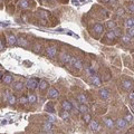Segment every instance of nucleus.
Returning a JSON list of instances; mask_svg holds the SVG:
<instances>
[{"instance_id":"nucleus-1","label":"nucleus","mask_w":134,"mask_h":134,"mask_svg":"<svg viewBox=\"0 0 134 134\" xmlns=\"http://www.w3.org/2000/svg\"><path fill=\"white\" fill-rule=\"evenodd\" d=\"M38 84H39V82L37 80H28L26 85H27V87L29 90H35V88L38 87Z\"/></svg>"},{"instance_id":"nucleus-22","label":"nucleus","mask_w":134,"mask_h":134,"mask_svg":"<svg viewBox=\"0 0 134 134\" xmlns=\"http://www.w3.org/2000/svg\"><path fill=\"white\" fill-rule=\"evenodd\" d=\"M105 37H106L107 39H111V40H114L116 38L115 35H114V32H113V30H110V32H107L106 35H105Z\"/></svg>"},{"instance_id":"nucleus-23","label":"nucleus","mask_w":134,"mask_h":134,"mask_svg":"<svg viewBox=\"0 0 134 134\" xmlns=\"http://www.w3.org/2000/svg\"><path fill=\"white\" fill-rule=\"evenodd\" d=\"M17 44H18L19 46H26V45H27V40H26L25 38L20 37L17 39Z\"/></svg>"},{"instance_id":"nucleus-11","label":"nucleus","mask_w":134,"mask_h":134,"mask_svg":"<svg viewBox=\"0 0 134 134\" xmlns=\"http://www.w3.org/2000/svg\"><path fill=\"white\" fill-rule=\"evenodd\" d=\"M2 80L6 84H11L12 83V75L11 74H4V77H2Z\"/></svg>"},{"instance_id":"nucleus-37","label":"nucleus","mask_w":134,"mask_h":134,"mask_svg":"<svg viewBox=\"0 0 134 134\" xmlns=\"http://www.w3.org/2000/svg\"><path fill=\"white\" fill-rule=\"evenodd\" d=\"M124 14H125V10H124L123 8H117V15L123 16Z\"/></svg>"},{"instance_id":"nucleus-19","label":"nucleus","mask_w":134,"mask_h":134,"mask_svg":"<svg viewBox=\"0 0 134 134\" xmlns=\"http://www.w3.org/2000/svg\"><path fill=\"white\" fill-rule=\"evenodd\" d=\"M27 97H28V103H32V104H34V103L37 102V96H36L35 94H29Z\"/></svg>"},{"instance_id":"nucleus-33","label":"nucleus","mask_w":134,"mask_h":134,"mask_svg":"<svg viewBox=\"0 0 134 134\" xmlns=\"http://www.w3.org/2000/svg\"><path fill=\"white\" fill-rule=\"evenodd\" d=\"M20 7L21 8H28L29 7V2L27 0H21L20 1Z\"/></svg>"},{"instance_id":"nucleus-28","label":"nucleus","mask_w":134,"mask_h":134,"mask_svg":"<svg viewBox=\"0 0 134 134\" xmlns=\"http://www.w3.org/2000/svg\"><path fill=\"white\" fill-rule=\"evenodd\" d=\"M73 66L75 67V68H77V69H82V68H83V63L80 60V59H77V60L75 62V64H74Z\"/></svg>"},{"instance_id":"nucleus-30","label":"nucleus","mask_w":134,"mask_h":134,"mask_svg":"<svg viewBox=\"0 0 134 134\" xmlns=\"http://www.w3.org/2000/svg\"><path fill=\"white\" fill-rule=\"evenodd\" d=\"M83 120H84V121H85L86 122V123H90V121H92V116H90V114H88V113H86V114H83Z\"/></svg>"},{"instance_id":"nucleus-44","label":"nucleus","mask_w":134,"mask_h":134,"mask_svg":"<svg viewBox=\"0 0 134 134\" xmlns=\"http://www.w3.org/2000/svg\"><path fill=\"white\" fill-rule=\"evenodd\" d=\"M45 134H54V133H52V131H47V132H46V133H45Z\"/></svg>"},{"instance_id":"nucleus-7","label":"nucleus","mask_w":134,"mask_h":134,"mask_svg":"<svg viewBox=\"0 0 134 134\" xmlns=\"http://www.w3.org/2000/svg\"><path fill=\"white\" fill-rule=\"evenodd\" d=\"M104 123H105V125H106L107 128H113L114 125H115L114 121L112 118H110V117H106V118H104Z\"/></svg>"},{"instance_id":"nucleus-29","label":"nucleus","mask_w":134,"mask_h":134,"mask_svg":"<svg viewBox=\"0 0 134 134\" xmlns=\"http://www.w3.org/2000/svg\"><path fill=\"white\" fill-rule=\"evenodd\" d=\"M121 39H122V42H123L124 44H128V42H131V37H128V35H124V36H122V37H121Z\"/></svg>"},{"instance_id":"nucleus-4","label":"nucleus","mask_w":134,"mask_h":134,"mask_svg":"<svg viewBox=\"0 0 134 134\" xmlns=\"http://www.w3.org/2000/svg\"><path fill=\"white\" fill-rule=\"evenodd\" d=\"M126 125H128V122L125 121V118H118L116 121V126L118 128H124Z\"/></svg>"},{"instance_id":"nucleus-41","label":"nucleus","mask_w":134,"mask_h":134,"mask_svg":"<svg viewBox=\"0 0 134 134\" xmlns=\"http://www.w3.org/2000/svg\"><path fill=\"white\" fill-rule=\"evenodd\" d=\"M76 60H77V59H76L75 57H72V59H70V64H72V65H74V64H75V62H76Z\"/></svg>"},{"instance_id":"nucleus-6","label":"nucleus","mask_w":134,"mask_h":134,"mask_svg":"<svg viewBox=\"0 0 134 134\" xmlns=\"http://www.w3.org/2000/svg\"><path fill=\"white\" fill-rule=\"evenodd\" d=\"M47 55H48L49 57H55L56 56V52H57V49H56V47H48V48H47Z\"/></svg>"},{"instance_id":"nucleus-45","label":"nucleus","mask_w":134,"mask_h":134,"mask_svg":"<svg viewBox=\"0 0 134 134\" xmlns=\"http://www.w3.org/2000/svg\"><path fill=\"white\" fill-rule=\"evenodd\" d=\"M132 108L134 110V100H133V102H132Z\"/></svg>"},{"instance_id":"nucleus-3","label":"nucleus","mask_w":134,"mask_h":134,"mask_svg":"<svg viewBox=\"0 0 134 134\" xmlns=\"http://www.w3.org/2000/svg\"><path fill=\"white\" fill-rule=\"evenodd\" d=\"M58 95H59V93L56 88H54V87L49 88V90H48V97L49 98H57Z\"/></svg>"},{"instance_id":"nucleus-18","label":"nucleus","mask_w":134,"mask_h":134,"mask_svg":"<svg viewBox=\"0 0 134 134\" xmlns=\"http://www.w3.org/2000/svg\"><path fill=\"white\" fill-rule=\"evenodd\" d=\"M8 42L10 45H15V44H17V38H16V36L15 35H9L8 36Z\"/></svg>"},{"instance_id":"nucleus-15","label":"nucleus","mask_w":134,"mask_h":134,"mask_svg":"<svg viewBox=\"0 0 134 134\" xmlns=\"http://www.w3.org/2000/svg\"><path fill=\"white\" fill-rule=\"evenodd\" d=\"M22 88H24V84L21 83V82H16L15 84H14V90H22Z\"/></svg>"},{"instance_id":"nucleus-40","label":"nucleus","mask_w":134,"mask_h":134,"mask_svg":"<svg viewBox=\"0 0 134 134\" xmlns=\"http://www.w3.org/2000/svg\"><path fill=\"white\" fill-rule=\"evenodd\" d=\"M128 98H130L131 100H134V92H131L130 95H128Z\"/></svg>"},{"instance_id":"nucleus-25","label":"nucleus","mask_w":134,"mask_h":134,"mask_svg":"<svg viewBox=\"0 0 134 134\" xmlns=\"http://www.w3.org/2000/svg\"><path fill=\"white\" fill-rule=\"evenodd\" d=\"M59 116L62 117L63 120H68L69 118V112H67V111H62L60 112V114H59Z\"/></svg>"},{"instance_id":"nucleus-43","label":"nucleus","mask_w":134,"mask_h":134,"mask_svg":"<svg viewBox=\"0 0 134 134\" xmlns=\"http://www.w3.org/2000/svg\"><path fill=\"white\" fill-rule=\"evenodd\" d=\"M4 49V45H2V42H0V50H2Z\"/></svg>"},{"instance_id":"nucleus-26","label":"nucleus","mask_w":134,"mask_h":134,"mask_svg":"<svg viewBox=\"0 0 134 134\" xmlns=\"http://www.w3.org/2000/svg\"><path fill=\"white\" fill-rule=\"evenodd\" d=\"M7 102H8L10 105H14V104H15V103L17 102L16 96H15L14 94H10V96H9V98H8V100H7Z\"/></svg>"},{"instance_id":"nucleus-14","label":"nucleus","mask_w":134,"mask_h":134,"mask_svg":"<svg viewBox=\"0 0 134 134\" xmlns=\"http://www.w3.org/2000/svg\"><path fill=\"white\" fill-rule=\"evenodd\" d=\"M78 111H80L82 114L88 113V106L86 104H80V106H78Z\"/></svg>"},{"instance_id":"nucleus-9","label":"nucleus","mask_w":134,"mask_h":134,"mask_svg":"<svg viewBox=\"0 0 134 134\" xmlns=\"http://www.w3.org/2000/svg\"><path fill=\"white\" fill-rule=\"evenodd\" d=\"M93 32H96V34H100L104 32V26L100 25V24H96V25L94 26V28H93Z\"/></svg>"},{"instance_id":"nucleus-5","label":"nucleus","mask_w":134,"mask_h":134,"mask_svg":"<svg viewBox=\"0 0 134 134\" xmlns=\"http://www.w3.org/2000/svg\"><path fill=\"white\" fill-rule=\"evenodd\" d=\"M100 96L102 97L103 100L108 98V96H110L108 90H106V88H102V90H100Z\"/></svg>"},{"instance_id":"nucleus-46","label":"nucleus","mask_w":134,"mask_h":134,"mask_svg":"<svg viewBox=\"0 0 134 134\" xmlns=\"http://www.w3.org/2000/svg\"><path fill=\"white\" fill-rule=\"evenodd\" d=\"M39 134H45V133H39Z\"/></svg>"},{"instance_id":"nucleus-47","label":"nucleus","mask_w":134,"mask_h":134,"mask_svg":"<svg viewBox=\"0 0 134 134\" xmlns=\"http://www.w3.org/2000/svg\"><path fill=\"white\" fill-rule=\"evenodd\" d=\"M132 1H134V0H132Z\"/></svg>"},{"instance_id":"nucleus-21","label":"nucleus","mask_w":134,"mask_h":134,"mask_svg":"<svg viewBox=\"0 0 134 134\" xmlns=\"http://www.w3.org/2000/svg\"><path fill=\"white\" fill-rule=\"evenodd\" d=\"M77 100L80 103V104H85L86 100H87V98H86V96L84 94H80L77 96Z\"/></svg>"},{"instance_id":"nucleus-10","label":"nucleus","mask_w":134,"mask_h":134,"mask_svg":"<svg viewBox=\"0 0 134 134\" xmlns=\"http://www.w3.org/2000/svg\"><path fill=\"white\" fill-rule=\"evenodd\" d=\"M48 86H49V84H48V82H46V80H40L39 84H38V88H39L40 90H47V88H48Z\"/></svg>"},{"instance_id":"nucleus-8","label":"nucleus","mask_w":134,"mask_h":134,"mask_svg":"<svg viewBox=\"0 0 134 134\" xmlns=\"http://www.w3.org/2000/svg\"><path fill=\"white\" fill-rule=\"evenodd\" d=\"M92 83H93V85L94 86H100L102 80H100V78L97 75H93L92 76Z\"/></svg>"},{"instance_id":"nucleus-2","label":"nucleus","mask_w":134,"mask_h":134,"mask_svg":"<svg viewBox=\"0 0 134 134\" xmlns=\"http://www.w3.org/2000/svg\"><path fill=\"white\" fill-rule=\"evenodd\" d=\"M62 107H63L64 111L70 112L72 110H73V104H72L69 100H63V102H62Z\"/></svg>"},{"instance_id":"nucleus-32","label":"nucleus","mask_w":134,"mask_h":134,"mask_svg":"<svg viewBox=\"0 0 134 134\" xmlns=\"http://www.w3.org/2000/svg\"><path fill=\"white\" fill-rule=\"evenodd\" d=\"M126 35L128 36V37H134V27L132 28H128V32H126Z\"/></svg>"},{"instance_id":"nucleus-16","label":"nucleus","mask_w":134,"mask_h":134,"mask_svg":"<svg viewBox=\"0 0 134 134\" xmlns=\"http://www.w3.org/2000/svg\"><path fill=\"white\" fill-rule=\"evenodd\" d=\"M125 26L128 28H132L134 27V18H128L125 20Z\"/></svg>"},{"instance_id":"nucleus-34","label":"nucleus","mask_w":134,"mask_h":134,"mask_svg":"<svg viewBox=\"0 0 134 134\" xmlns=\"http://www.w3.org/2000/svg\"><path fill=\"white\" fill-rule=\"evenodd\" d=\"M19 103H21V104H27L28 103V97L27 96H20L19 97Z\"/></svg>"},{"instance_id":"nucleus-20","label":"nucleus","mask_w":134,"mask_h":134,"mask_svg":"<svg viewBox=\"0 0 134 134\" xmlns=\"http://www.w3.org/2000/svg\"><path fill=\"white\" fill-rule=\"evenodd\" d=\"M70 59H72V57H70V55H68V54H64L63 55V57H62V60H63V63L64 64H67V63H70Z\"/></svg>"},{"instance_id":"nucleus-38","label":"nucleus","mask_w":134,"mask_h":134,"mask_svg":"<svg viewBox=\"0 0 134 134\" xmlns=\"http://www.w3.org/2000/svg\"><path fill=\"white\" fill-rule=\"evenodd\" d=\"M128 10H130V11H132V12H134V4H128Z\"/></svg>"},{"instance_id":"nucleus-12","label":"nucleus","mask_w":134,"mask_h":134,"mask_svg":"<svg viewBox=\"0 0 134 134\" xmlns=\"http://www.w3.org/2000/svg\"><path fill=\"white\" fill-rule=\"evenodd\" d=\"M122 86H123V88L124 90H132V82H130V80H123L122 82Z\"/></svg>"},{"instance_id":"nucleus-31","label":"nucleus","mask_w":134,"mask_h":134,"mask_svg":"<svg viewBox=\"0 0 134 134\" xmlns=\"http://www.w3.org/2000/svg\"><path fill=\"white\" fill-rule=\"evenodd\" d=\"M113 32L114 35H115V37H122V30L120 29V28H115V29H113Z\"/></svg>"},{"instance_id":"nucleus-39","label":"nucleus","mask_w":134,"mask_h":134,"mask_svg":"<svg viewBox=\"0 0 134 134\" xmlns=\"http://www.w3.org/2000/svg\"><path fill=\"white\" fill-rule=\"evenodd\" d=\"M48 122H50V123H52V122H55V116H48Z\"/></svg>"},{"instance_id":"nucleus-27","label":"nucleus","mask_w":134,"mask_h":134,"mask_svg":"<svg viewBox=\"0 0 134 134\" xmlns=\"http://www.w3.org/2000/svg\"><path fill=\"white\" fill-rule=\"evenodd\" d=\"M124 118H125V121L128 122V123H131V122H133V121H134V116H133L131 113H128V114H126Z\"/></svg>"},{"instance_id":"nucleus-35","label":"nucleus","mask_w":134,"mask_h":134,"mask_svg":"<svg viewBox=\"0 0 134 134\" xmlns=\"http://www.w3.org/2000/svg\"><path fill=\"white\" fill-rule=\"evenodd\" d=\"M46 111H48L49 113H54V112H55V110H54V107H52V103H49V104L46 105Z\"/></svg>"},{"instance_id":"nucleus-17","label":"nucleus","mask_w":134,"mask_h":134,"mask_svg":"<svg viewBox=\"0 0 134 134\" xmlns=\"http://www.w3.org/2000/svg\"><path fill=\"white\" fill-rule=\"evenodd\" d=\"M106 27L108 28L110 30H113V29H115V28H116V24H115V21H113V20H110V21H107V22H106Z\"/></svg>"},{"instance_id":"nucleus-24","label":"nucleus","mask_w":134,"mask_h":134,"mask_svg":"<svg viewBox=\"0 0 134 134\" xmlns=\"http://www.w3.org/2000/svg\"><path fill=\"white\" fill-rule=\"evenodd\" d=\"M52 123H50V122H45V124H44V130L46 131H52Z\"/></svg>"},{"instance_id":"nucleus-36","label":"nucleus","mask_w":134,"mask_h":134,"mask_svg":"<svg viewBox=\"0 0 134 134\" xmlns=\"http://www.w3.org/2000/svg\"><path fill=\"white\" fill-rule=\"evenodd\" d=\"M38 14H39V16L42 17V18H47V16H48V12L45 10H40Z\"/></svg>"},{"instance_id":"nucleus-13","label":"nucleus","mask_w":134,"mask_h":134,"mask_svg":"<svg viewBox=\"0 0 134 134\" xmlns=\"http://www.w3.org/2000/svg\"><path fill=\"white\" fill-rule=\"evenodd\" d=\"M90 126L93 131H98L100 130V124L97 123V121H90Z\"/></svg>"},{"instance_id":"nucleus-42","label":"nucleus","mask_w":134,"mask_h":134,"mask_svg":"<svg viewBox=\"0 0 134 134\" xmlns=\"http://www.w3.org/2000/svg\"><path fill=\"white\" fill-rule=\"evenodd\" d=\"M4 73L2 70H0V80H2V77H4Z\"/></svg>"}]
</instances>
